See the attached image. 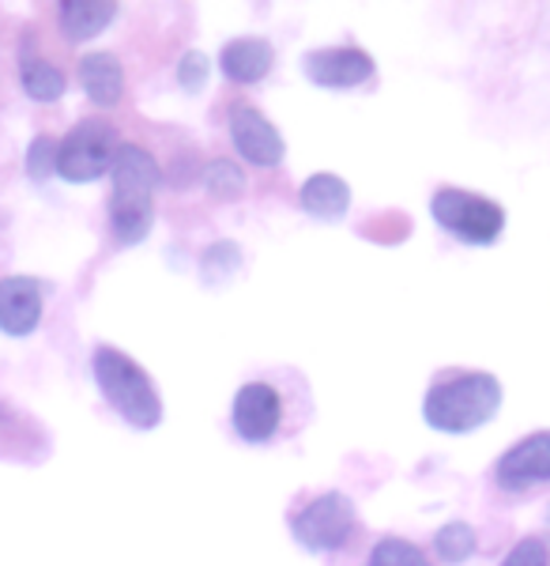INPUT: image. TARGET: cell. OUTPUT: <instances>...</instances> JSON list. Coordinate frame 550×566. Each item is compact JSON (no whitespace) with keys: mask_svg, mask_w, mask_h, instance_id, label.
<instances>
[{"mask_svg":"<svg viewBox=\"0 0 550 566\" xmlns=\"http://www.w3.org/2000/svg\"><path fill=\"white\" fill-rule=\"evenodd\" d=\"M155 189H159V163L151 159V151L121 144L109 189V223L121 245L148 239L155 223Z\"/></svg>","mask_w":550,"mask_h":566,"instance_id":"6da1fadb","label":"cell"},{"mask_svg":"<svg viewBox=\"0 0 550 566\" xmlns=\"http://www.w3.org/2000/svg\"><path fill=\"white\" fill-rule=\"evenodd\" d=\"M501 405V381L494 374L472 370L456 374V378L437 381L423 400V416L434 431L445 434H467L475 427H483L498 412Z\"/></svg>","mask_w":550,"mask_h":566,"instance_id":"7a4b0ae2","label":"cell"},{"mask_svg":"<svg viewBox=\"0 0 550 566\" xmlns=\"http://www.w3.org/2000/svg\"><path fill=\"white\" fill-rule=\"evenodd\" d=\"M91 367H95V381H98V389H103V397L109 400V408H114L125 423H133L136 431L159 427L162 400L140 363L128 359V355L117 348H98Z\"/></svg>","mask_w":550,"mask_h":566,"instance_id":"3957f363","label":"cell"},{"mask_svg":"<svg viewBox=\"0 0 550 566\" xmlns=\"http://www.w3.org/2000/svg\"><path fill=\"white\" fill-rule=\"evenodd\" d=\"M121 140H117L114 125L106 122H80L64 140L57 144V175L64 181H95L106 170H114Z\"/></svg>","mask_w":550,"mask_h":566,"instance_id":"277c9868","label":"cell"},{"mask_svg":"<svg viewBox=\"0 0 550 566\" xmlns=\"http://www.w3.org/2000/svg\"><path fill=\"white\" fill-rule=\"evenodd\" d=\"M430 212L445 231H453L456 239L472 245H490L506 227V212H501L498 200L467 193V189H437L434 200H430Z\"/></svg>","mask_w":550,"mask_h":566,"instance_id":"5b68a950","label":"cell"},{"mask_svg":"<svg viewBox=\"0 0 550 566\" xmlns=\"http://www.w3.org/2000/svg\"><path fill=\"white\" fill-rule=\"evenodd\" d=\"M290 528H295V541L309 552H336V547L347 544L355 528V506L347 495L328 491V495H317L309 502Z\"/></svg>","mask_w":550,"mask_h":566,"instance_id":"8992f818","label":"cell"},{"mask_svg":"<svg viewBox=\"0 0 550 566\" xmlns=\"http://www.w3.org/2000/svg\"><path fill=\"white\" fill-rule=\"evenodd\" d=\"M231 140H234V148L245 155V159L256 163V167H279L283 151H287L279 129H275L261 109L245 106V103L231 106Z\"/></svg>","mask_w":550,"mask_h":566,"instance_id":"52a82bcc","label":"cell"},{"mask_svg":"<svg viewBox=\"0 0 550 566\" xmlns=\"http://www.w3.org/2000/svg\"><path fill=\"white\" fill-rule=\"evenodd\" d=\"M283 419V405L279 392L264 381H250V386L237 389L234 397V431L245 438V442H268V438L279 431Z\"/></svg>","mask_w":550,"mask_h":566,"instance_id":"ba28073f","label":"cell"},{"mask_svg":"<svg viewBox=\"0 0 550 566\" xmlns=\"http://www.w3.org/2000/svg\"><path fill=\"white\" fill-rule=\"evenodd\" d=\"M306 76L317 87H359L373 76V57L355 45H339V50H314L306 57Z\"/></svg>","mask_w":550,"mask_h":566,"instance_id":"9c48e42d","label":"cell"},{"mask_svg":"<svg viewBox=\"0 0 550 566\" xmlns=\"http://www.w3.org/2000/svg\"><path fill=\"white\" fill-rule=\"evenodd\" d=\"M550 480V431L528 434L498 461V483L509 491Z\"/></svg>","mask_w":550,"mask_h":566,"instance_id":"30bf717a","label":"cell"},{"mask_svg":"<svg viewBox=\"0 0 550 566\" xmlns=\"http://www.w3.org/2000/svg\"><path fill=\"white\" fill-rule=\"evenodd\" d=\"M42 322V287L31 276L0 280V328L8 336H27Z\"/></svg>","mask_w":550,"mask_h":566,"instance_id":"8fae6325","label":"cell"},{"mask_svg":"<svg viewBox=\"0 0 550 566\" xmlns=\"http://www.w3.org/2000/svg\"><path fill=\"white\" fill-rule=\"evenodd\" d=\"M272 61L275 53L264 39H234L219 53V69L231 84H256L272 72Z\"/></svg>","mask_w":550,"mask_h":566,"instance_id":"7c38bea8","label":"cell"},{"mask_svg":"<svg viewBox=\"0 0 550 566\" xmlns=\"http://www.w3.org/2000/svg\"><path fill=\"white\" fill-rule=\"evenodd\" d=\"M80 84H84L95 106H117L125 91L121 61H117L114 53H87V57L80 61Z\"/></svg>","mask_w":550,"mask_h":566,"instance_id":"4fadbf2b","label":"cell"},{"mask_svg":"<svg viewBox=\"0 0 550 566\" xmlns=\"http://www.w3.org/2000/svg\"><path fill=\"white\" fill-rule=\"evenodd\" d=\"M117 15V4L109 0H68L61 4V31L68 42H87L103 34Z\"/></svg>","mask_w":550,"mask_h":566,"instance_id":"5bb4252c","label":"cell"},{"mask_svg":"<svg viewBox=\"0 0 550 566\" xmlns=\"http://www.w3.org/2000/svg\"><path fill=\"white\" fill-rule=\"evenodd\" d=\"M302 212L314 219H343L347 205H351V189L339 175H314L302 186Z\"/></svg>","mask_w":550,"mask_h":566,"instance_id":"9a60e30c","label":"cell"},{"mask_svg":"<svg viewBox=\"0 0 550 566\" xmlns=\"http://www.w3.org/2000/svg\"><path fill=\"white\" fill-rule=\"evenodd\" d=\"M20 80H23V91L34 98V103H53V98L64 95V72L42 57H23Z\"/></svg>","mask_w":550,"mask_h":566,"instance_id":"2e32d148","label":"cell"},{"mask_svg":"<svg viewBox=\"0 0 550 566\" xmlns=\"http://www.w3.org/2000/svg\"><path fill=\"white\" fill-rule=\"evenodd\" d=\"M475 547H479V536H475V528L467 525V522H448V525L437 528V536H434L437 559L453 563V566L464 563V559H472Z\"/></svg>","mask_w":550,"mask_h":566,"instance_id":"e0dca14e","label":"cell"},{"mask_svg":"<svg viewBox=\"0 0 550 566\" xmlns=\"http://www.w3.org/2000/svg\"><path fill=\"white\" fill-rule=\"evenodd\" d=\"M208 193H212L215 200H237L245 193V178H242V170L234 167V163H226V159H215L212 167H208Z\"/></svg>","mask_w":550,"mask_h":566,"instance_id":"ac0fdd59","label":"cell"},{"mask_svg":"<svg viewBox=\"0 0 550 566\" xmlns=\"http://www.w3.org/2000/svg\"><path fill=\"white\" fill-rule=\"evenodd\" d=\"M370 566H430V563H426V555L419 552L415 544L389 536V541H381L378 547H373Z\"/></svg>","mask_w":550,"mask_h":566,"instance_id":"d6986e66","label":"cell"},{"mask_svg":"<svg viewBox=\"0 0 550 566\" xmlns=\"http://www.w3.org/2000/svg\"><path fill=\"white\" fill-rule=\"evenodd\" d=\"M27 175L34 181H45L50 175H57V140L53 136H39L27 151Z\"/></svg>","mask_w":550,"mask_h":566,"instance_id":"ffe728a7","label":"cell"},{"mask_svg":"<svg viewBox=\"0 0 550 566\" xmlns=\"http://www.w3.org/2000/svg\"><path fill=\"white\" fill-rule=\"evenodd\" d=\"M501 566H550V552H547L543 541L528 536V541H520L517 547H512Z\"/></svg>","mask_w":550,"mask_h":566,"instance_id":"44dd1931","label":"cell"},{"mask_svg":"<svg viewBox=\"0 0 550 566\" xmlns=\"http://www.w3.org/2000/svg\"><path fill=\"white\" fill-rule=\"evenodd\" d=\"M208 72H212V61H208L204 53H186V57H181V65H178V80H181V87H186V91H200V87H204V80H208Z\"/></svg>","mask_w":550,"mask_h":566,"instance_id":"7402d4cb","label":"cell"}]
</instances>
